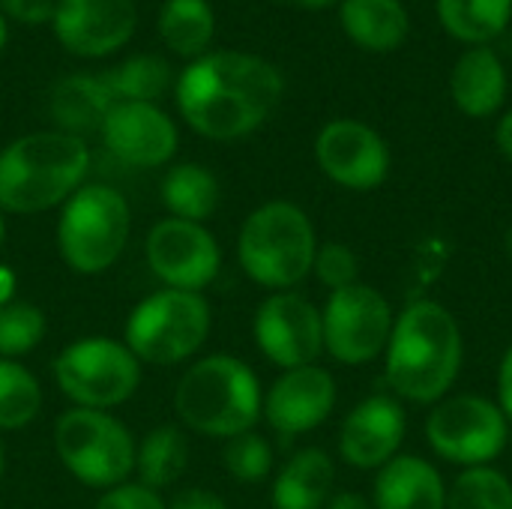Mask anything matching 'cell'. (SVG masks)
Masks as SVG:
<instances>
[{
	"label": "cell",
	"mask_w": 512,
	"mask_h": 509,
	"mask_svg": "<svg viewBox=\"0 0 512 509\" xmlns=\"http://www.w3.org/2000/svg\"><path fill=\"white\" fill-rule=\"evenodd\" d=\"M285 93L282 72L261 54L207 51L183 66L174 99L183 120L210 141H237L261 129Z\"/></svg>",
	"instance_id": "6da1fadb"
},
{
	"label": "cell",
	"mask_w": 512,
	"mask_h": 509,
	"mask_svg": "<svg viewBox=\"0 0 512 509\" xmlns=\"http://www.w3.org/2000/svg\"><path fill=\"white\" fill-rule=\"evenodd\" d=\"M465 339L456 315L438 300L408 303L393 324L384 351L390 396L411 405H438L462 375Z\"/></svg>",
	"instance_id": "7a4b0ae2"
},
{
	"label": "cell",
	"mask_w": 512,
	"mask_h": 509,
	"mask_svg": "<svg viewBox=\"0 0 512 509\" xmlns=\"http://www.w3.org/2000/svg\"><path fill=\"white\" fill-rule=\"evenodd\" d=\"M87 141L60 129L15 138L0 150V213H42L84 186Z\"/></svg>",
	"instance_id": "3957f363"
},
{
	"label": "cell",
	"mask_w": 512,
	"mask_h": 509,
	"mask_svg": "<svg viewBox=\"0 0 512 509\" xmlns=\"http://www.w3.org/2000/svg\"><path fill=\"white\" fill-rule=\"evenodd\" d=\"M174 405L180 420L207 438H237L261 420L264 393L255 372L231 357L213 354L198 360L177 384Z\"/></svg>",
	"instance_id": "277c9868"
},
{
	"label": "cell",
	"mask_w": 512,
	"mask_h": 509,
	"mask_svg": "<svg viewBox=\"0 0 512 509\" xmlns=\"http://www.w3.org/2000/svg\"><path fill=\"white\" fill-rule=\"evenodd\" d=\"M318 252V234L294 201H267L252 210L237 237L243 273L270 291H291L309 273Z\"/></svg>",
	"instance_id": "5b68a950"
},
{
	"label": "cell",
	"mask_w": 512,
	"mask_h": 509,
	"mask_svg": "<svg viewBox=\"0 0 512 509\" xmlns=\"http://www.w3.org/2000/svg\"><path fill=\"white\" fill-rule=\"evenodd\" d=\"M129 225L132 213L126 198L114 186L87 183L78 192H72L60 210V255L81 276L105 273L126 249Z\"/></svg>",
	"instance_id": "8992f818"
},
{
	"label": "cell",
	"mask_w": 512,
	"mask_h": 509,
	"mask_svg": "<svg viewBox=\"0 0 512 509\" xmlns=\"http://www.w3.org/2000/svg\"><path fill=\"white\" fill-rule=\"evenodd\" d=\"M210 333V306L198 291H156L126 321V348L138 363L174 366L189 360Z\"/></svg>",
	"instance_id": "52a82bcc"
},
{
	"label": "cell",
	"mask_w": 512,
	"mask_h": 509,
	"mask_svg": "<svg viewBox=\"0 0 512 509\" xmlns=\"http://www.w3.org/2000/svg\"><path fill=\"white\" fill-rule=\"evenodd\" d=\"M54 447L63 468L90 489H114L135 471V441L108 411L75 408L54 426Z\"/></svg>",
	"instance_id": "ba28073f"
},
{
	"label": "cell",
	"mask_w": 512,
	"mask_h": 509,
	"mask_svg": "<svg viewBox=\"0 0 512 509\" xmlns=\"http://www.w3.org/2000/svg\"><path fill=\"white\" fill-rule=\"evenodd\" d=\"M426 444L429 450L456 468H483L510 444V420L498 402L480 393H450L426 414Z\"/></svg>",
	"instance_id": "9c48e42d"
},
{
	"label": "cell",
	"mask_w": 512,
	"mask_h": 509,
	"mask_svg": "<svg viewBox=\"0 0 512 509\" xmlns=\"http://www.w3.org/2000/svg\"><path fill=\"white\" fill-rule=\"evenodd\" d=\"M54 381L78 408L105 411L123 405L141 384L138 357L105 336L66 345L54 360Z\"/></svg>",
	"instance_id": "30bf717a"
},
{
	"label": "cell",
	"mask_w": 512,
	"mask_h": 509,
	"mask_svg": "<svg viewBox=\"0 0 512 509\" xmlns=\"http://www.w3.org/2000/svg\"><path fill=\"white\" fill-rule=\"evenodd\" d=\"M324 324V351L351 369L369 366L384 357L396 312L390 300L366 282L333 291L321 309Z\"/></svg>",
	"instance_id": "8fae6325"
},
{
	"label": "cell",
	"mask_w": 512,
	"mask_h": 509,
	"mask_svg": "<svg viewBox=\"0 0 512 509\" xmlns=\"http://www.w3.org/2000/svg\"><path fill=\"white\" fill-rule=\"evenodd\" d=\"M258 351L282 372L312 366L324 354L321 309L297 291H273L252 324Z\"/></svg>",
	"instance_id": "7c38bea8"
},
{
	"label": "cell",
	"mask_w": 512,
	"mask_h": 509,
	"mask_svg": "<svg viewBox=\"0 0 512 509\" xmlns=\"http://www.w3.org/2000/svg\"><path fill=\"white\" fill-rule=\"evenodd\" d=\"M315 162L327 180L351 192L378 189L393 168V156L381 132L351 117L321 126L315 138Z\"/></svg>",
	"instance_id": "4fadbf2b"
},
{
	"label": "cell",
	"mask_w": 512,
	"mask_h": 509,
	"mask_svg": "<svg viewBox=\"0 0 512 509\" xmlns=\"http://www.w3.org/2000/svg\"><path fill=\"white\" fill-rule=\"evenodd\" d=\"M147 264L165 288L198 291L207 288L222 267V252L216 237L186 219H162L147 234Z\"/></svg>",
	"instance_id": "5bb4252c"
},
{
	"label": "cell",
	"mask_w": 512,
	"mask_h": 509,
	"mask_svg": "<svg viewBox=\"0 0 512 509\" xmlns=\"http://www.w3.org/2000/svg\"><path fill=\"white\" fill-rule=\"evenodd\" d=\"M51 27L69 54L108 57L132 39L138 6L135 0H57Z\"/></svg>",
	"instance_id": "9a60e30c"
},
{
	"label": "cell",
	"mask_w": 512,
	"mask_h": 509,
	"mask_svg": "<svg viewBox=\"0 0 512 509\" xmlns=\"http://www.w3.org/2000/svg\"><path fill=\"white\" fill-rule=\"evenodd\" d=\"M408 435L405 405L390 393L357 402L339 429V456L357 471H381L402 453Z\"/></svg>",
	"instance_id": "2e32d148"
},
{
	"label": "cell",
	"mask_w": 512,
	"mask_h": 509,
	"mask_svg": "<svg viewBox=\"0 0 512 509\" xmlns=\"http://www.w3.org/2000/svg\"><path fill=\"white\" fill-rule=\"evenodd\" d=\"M336 399L339 393L333 375L324 366L312 363L288 369L273 381V387L264 396L261 417L282 438H297L324 426L336 408Z\"/></svg>",
	"instance_id": "e0dca14e"
},
{
	"label": "cell",
	"mask_w": 512,
	"mask_h": 509,
	"mask_svg": "<svg viewBox=\"0 0 512 509\" xmlns=\"http://www.w3.org/2000/svg\"><path fill=\"white\" fill-rule=\"evenodd\" d=\"M99 135L108 153L132 168H159L180 144L174 120L156 102H114Z\"/></svg>",
	"instance_id": "ac0fdd59"
},
{
	"label": "cell",
	"mask_w": 512,
	"mask_h": 509,
	"mask_svg": "<svg viewBox=\"0 0 512 509\" xmlns=\"http://www.w3.org/2000/svg\"><path fill=\"white\" fill-rule=\"evenodd\" d=\"M507 90H510L507 66L492 45L465 48L459 54L450 72V96L465 117L471 120L495 117L507 102Z\"/></svg>",
	"instance_id": "d6986e66"
},
{
	"label": "cell",
	"mask_w": 512,
	"mask_h": 509,
	"mask_svg": "<svg viewBox=\"0 0 512 509\" xmlns=\"http://www.w3.org/2000/svg\"><path fill=\"white\" fill-rule=\"evenodd\" d=\"M369 501L375 509H447V483L429 459L399 453L375 471Z\"/></svg>",
	"instance_id": "ffe728a7"
},
{
	"label": "cell",
	"mask_w": 512,
	"mask_h": 509,
	"mask_svg": "<svg viewBox=\"0 0 512 509\" xmlns=\"http://www.w3.org/2000/svg\"><path fill=\"white\" fill-rule=\"evenodd\" d=\"M339 24L357 48L372 54L402 48L411 33V15L402 0H339Z\"/></svg>",
	"instance_id": "44dd1931"
},
{
	"label": "cell",
	"mask_w": 512,
	"mask_h": 509,
	"mask_svg": "<svg viewBox=\"0 0 512 509\" xmlns=\"http://www.w3.org/2000/svg\"><path fill=\"white\" fill-rule=\"evenodd\" d=\"M336 465L327 450L306 447L294 453L273 483V509H324L333 498Z\"/></svg>",
	"instance_id": "7402d4cb"
},
{
	"label": "cell",
	"mask_w": 512,
	"mask_h": 509,
	"mask_svg": "<svg viewBox=\"0 0 512 509\" xmlns=\"http://www.w3.org/2000/svg\"><path fill=\"white\" fill-rule=\"evenodd\" d=\"M114 96L108 93L102 75H66L48 93V114L60 132L84 138L87 132H99Z\"/></svg>",
	"instance_id": "603a6c76"
},
{
	"label": "cell",
	"mask_w": 512,
	"mask_h": 509,
	"mask_svg": "<svg viewBox=\"0 0 512 509\" xmlns=\"http://www.w3.org/2000/svg\"><path fill=\"white\" fill-rule=\"evenodd\" d=\"M441 27L462 45H492L512 24V0H435Z\"/></svg>",
	"instance_id": "cb8c5ba5"
},
{
	"label": "cell",
	"mask_w": 512,
	"mask_h": 509,
	"mask_svg": "<svg viewBox=\"0 0 512 509\" xmlns=\"http://www.w3.org/2000/svg\"><path fill=\"white\" fill-rule=\"evenodd\" d=\"M156 27L168 51L195 60L207 54L216 36V12L210 0H162Z\"/></svg>",
	"instance_id": "d4e9b609"
},
{
	"label": "cell",
	"mask_w": 512,
	"mask_h": 509,
	"mask_svg": "<svg viewBox=\"0 0 512 509\" xmlns=\"http://www.w3.org/2000/svg\"><path fill=\"white\" fill-rule=\"evenodd\" d=\"M159 192H162V204L174 219L201 225L219 207V180L198 162H183L168 168Z\"/></svg>",
	"instance_id": "484cf974"
},
{
	"label": "cell",
	"mask_w": 512,
	"mask_h": 509,
	"mask_svg": "<svg viewBox=\"0 0 512 509\" xmlns=\"http://www.w3.org/2000/svg\"><path fill=\"white\" fill-rule=\"evenodd\" d=\"M186 465H189V444L177 426H156L135 447L138 483L153 492H162L171 483H177L183 477Z\"/></svg>",
	"instance_id": "4316f807"
},
{
	"label": "cell",
	"mask_w": 512,
	"mask_h": 509,
	"mask_svg": "<svg viewBox=\"0 0 512 509\" xmlns=\"http://www.w3.org/2000/svg\"><path fill=\"white\" fill-rule=\"evenodd\" d=\"M114 102H156L174 81L171 66L159 54H132L102 75Z\"/></svg>",
	"instance_id": "83f0119b"
},
{
	"label": "cell",
	"mask_w": 512,
	"mask_h": 509,
	"mask_svg": "<svg viewBox=\"0 0 512 509\" xmlns=\"http://www.w3.org/2000/svg\"><path fill=\"white\" fill-rule=\"evenodd\" d=\"M447 509H512V483L495 465L465 468L447 486Z\"/></svg>",
	"instance_id": "f1b7e54d"
},
{
	"label": "cell",
	"mask_w": 512,
	"mask_h": 509,
	"mask_svg": "<svg viewBox=\"0 0 512 509\" xmlns=\"http://www.w3.org/2000/svg\"><path fill=\"white\" fill-rule=\"evenodd\" d=\"M42 408L39 381L15 360H0V429L15 432L36 420Z\"/></svg>",
	"instance_id": "f546056e"
},
{
	"label": "cell",
	"mask_w": 512,
	"mask_h": 509,
	"mask_svg": "<svg viewBox=\"0 0 512 509\" xmlns=\"http://www.w3.org/2000/svg\"><path fill=\"white\" fill-rule=\"evenodd\" d=\"M45 315L33 303H3L0 306V360H15L30 354L45 339Z\"/></svg>",
	"instance_id": "4dcf8cb0"
},
{
	"label": "cell",
	"mask_w": 512,
	"mask_h": 509,
	"mask_svg": "<svg viewBox=\"0 0 512 509\" xmlns=\"http://www.w3.org/2000/svg\"><path fill=\"white\" fill-rule=\"evenodd\" d=\"M225 471L240 480V483H261L270 477L273 471V447L267 444V438L255 435V432H243L237 438H231L225 444Z\"/></svg>",
	"instance_id": "1f68e13d"
},
{
	"label": "cell",
	"mask_w": 512,
	"mask_h": 509,
	"mask_svg": "<svg viewBox=\"0 0 512 509\" xmlns=\"http://www.w3.org/2000/svg\"><path fill=\"white\" fill-rule=\"evenodd\" d=\"M312 273L333 294V291H342V288H351V285L360 282V261H357L354 249H348L345 243L330 240V243H318Z\"/></svg>",
	"instance_id": "d6a6232c"
},
{
	"label": "cell",
	"mask_w": 512,
	"mask_h": 509,
	"mask_svg": "<svg viewBox=\"0 0 512 509\" xmlns=\"http://www.w3.org/2000/svg\"><path fill=\"white\" fill-rule=\"evenodd\" d=\"M96 509H168L165 501L159 498V492L141 486V483H120L114 489H108Z\"/></svg>",
	"instance_id": "836d02e7"
},
{
	"label": "cell",
	"mask_w": 512,
	"mask_h": 509,
	"mask_svg": "<svg viewBox=\"0 0 512 509\" xmlns=\"http://www.w3.org/2000/svg\"><path fill=\"white\" fill-rule=\"evenodd\" d=\"M54 9L57 0H0V12L6 15V21H18L27 27L51 24Z\"/></svg>",
	"instance_id": "e575fe53"
},
{
	"label": "cell",
	"mask_w": 512,
	"mask_h": 509,
	"mask_svg": "<svg viewBox=\"0 0 512 509\" xmlns=\"http://www.w3.org/2000/svg\"><path fill=\"white\" fill-rule=\"evenodd\" d=\"M168 509H228V504L207 489H186V492L174 495Z\"/></svg>",
	"instance_id": "d590c367"
},
{
	"label": "cell",
	"mask_w": 512,
	"mask_h": 509,
	"mask_svg": "<svg viewBox=\"0 0 512 509\" xmlns=\"http://www.w3.org/2000/svg\"><path fill=\"white\" fill-rule=\"evenodd\" d=\"M498 408L504 411V417L510 420L512 426V342L507 345L501 363H498Z\"/></svg>",
	"instance_id": "8d00e7d4"
},
{
	"label": "cell",
	"mask_w": 512,
	"mask_h": 509,
	"mask_svg": "<svg viewBox=\"0 0 512 509\" xmlns=\"http://www.w3.org/2000/svg\"><path fill=\"white\" fill-rule=\"evenodd\" d=\"M324 509H375L372 507V501L366 498V495H360V492H339V495H333L330 498V504Z\"/></svg>",
	"instance_id": "74e56055"
},
{
	"label": "cell",
	"mask_w": 512,
	"mask_h": 509,
	"mask_svg": "<svg viewBox=\"0 0 512 509\" xmlns=\"http://www.w3.org/2000/svg\"><path fill=\"white\" fill-rule=\"evenodd\" d=\"M495 144L504 153V159L512 162V108L498 120V126H495Z\"/></svg>",
	"instance_id": "f35d334b"
},
{
	"label": "cell",
	"mask_w": 512,
	"mask_h": 509,
	"mask_svg": "<svg viewBox=\"0 0 512 509\" xmlns=\"http://www.w3.org/2000/svg\"><path fill=\"white\" fill-rule=\"evenodd\" d=\"M12 291H15V276H12L6 267H0V306H3V303H9Z\"/></svg>",
	"instance_id": "ab89813d"
},
{
	"label": "cell",
	"mask_w": 512,
	"mask_h": 509,
	"mask_svg": "<svg viewBox=\"0 0 512 509\" xmlns=\"http://www.w3.org/2000/svg\"><path fill=\"white\" fill-rule=\"evenodd\" d=\"M294 3H300V6H306V9H327V6H333V3H339V0H294Z\"/></svg>",
	"instance_id": "60d3db41"
},
{
	"label": "cell",
	"mask_w": 512,
	"mask_h": 509,
	"mask_svg": "<svg viewBox=\"0 0 512 509\" xmlns=\"http://www.w3.org/2000/svg\"><path fill=\"white\" fill-rule=\"evenodd\" d=\"M6 39H9V21H6V15L0 12V51H3Z\"/></svg>",
	"instance_id": "b9f144b4"
},
{
	"label": "cell",
	"mask_w": 512,
	"mask_h": 509,
	"mask_svg": "<svg viewBox=\"0 0 512 509\" xmlns=\"http://www.w3.org/2000/svg\"><path fill=\"white\" fill-rule=\"evenodd\" d=\"M504 249H507V255L512 258V225L507 228V234H504Z\"/></svg>",
	"instance_id": "7bdbcfd3"
},
{
	"label": "cell",
	"mask_w": 512,
	"mask_h": 509,
	"mask_svg": "<svg viewBox=\"0 0 512 509\" xmlns=\"http://www.w3.org/2000/svg\"><path fill=\"white\" fill-rule=\"evenodd\" d=\"M3 240H6V222H3V213H0V246H3Z\"/></svg>",
	"instance_id": "ee69618b"
},
{
	"label": "cell",
	"mask_w": 512,
	"mask_h": 509,
	"mask_svg": "<svg viewBox=\"0 0 512 509\" xmlns=\"http://www.w3.org/2000/svg\"><path fill=\"white\" fill-rule=\"evenodd\" d=\"M0 477H3V444H0Z\"/></svg>",
	"instance_id": "f6af8a7d"
}]
</instances>
